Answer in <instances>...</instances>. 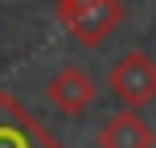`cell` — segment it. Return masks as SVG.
Wrapping results in <instances>:
<instances>
[{
  "label": "cell",
  "mask_w": 156,
  "mask_h": 148,
  "mask_svg": "<svg viewBox=\"0 0 156 148\" xmlns=\"http://www.w3.org/2000/svg\"><path fill=\"white\" fill-rule=\"evenodd\" d=\"M62 29L82 45H103L123 25V0H54Z\"/></svg>",
  "instance_id": "1"
},
{
  "label": "cell",
  "mask_w": 156,
  "mask_h": 148,
  "mask_svg": "<svg viewBox=\"0 0 156 148\" xmlns=\"http://www.w3.org/2000/svg\"><path fill=\"white\" fill-rule=\"evenodd\" d=\"M0 148H66V144L16 95L0 91Z\"/></svg>",
  "instance_id": "2"
},
{
  "label": "cell",
  "mask_w": 156,
  "mask_h": 148,
  "mask_svg": "<svg viewBox=\"0 0 156 148\" xmlns=\"http://www.w3.org/2000/svg\"><path fill=\"white\" fill-rule=\"evenodd\" d=\"M107 82H111V91H115V99L123 103V107L144 111L156 99V58L132 49V54H123L115 66H111Z\"/></svg>",
  "instance_id": "3"
},
{
  "label": "cell",
  "mask_w": 156,
  "mask_h": 148,
  "mask_svg": "<svg viewBox=\"0 0 156 148\" xmlns=\"http://www.w3.org/2000/svg\"><path fill=\"white\" fill-rule=\"evenodd\" d=\"M45 95H49V103H54L62 115H86V111L94 107V99H99V82H94L82 66H62V70L49 78Z\"/></svg>",
  "instance_id": "4"
},
{
  "label": "cell",
  "mask_w": 156,
  "mask_h": 148,
  "mask_svg": "<svg viewBox=\"0 0 156 148\" xmlns=\"http://www.w3.org/2000/svg\"><path fill=\"white\" fill-rule=\"evenodd\" d=\"M99 148H156V132L140 111L123 107L99 128Z\"/></svg>",
  "instance_id": "5"
}]
</instances>
